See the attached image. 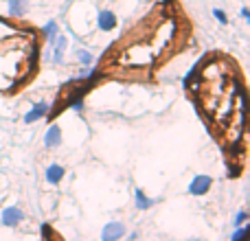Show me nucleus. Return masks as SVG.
<instances>
[{
  "mask_svg": "<svg viewBox=\"0 0 250 241\" xmlns=\"http://www.w3.org/2000/svg\"><path fill=\"white\" fill-rule=\"evenodd\" d=\"M22 220H24V213H22L18 206H7L2 213H0V224L7 226V228H16Z\"/></svg>",
  "mask_w": 250,
  "mask_h": 241,
  "instance_id": "1",
  "label": "nucleus"
},
{
  "mask_svg": "<svg viewBox=\"0 0 250 241\" xmlns=\"http://www.w3.org/2000/svg\"><path fill=\"white\" fill-rule=\"evenodd\" d=\"M125 237V226L121 221H110L101 230V241H119Z\"/></svg>",
  "mask_w": 250,
  "mask_h": 241,
  "instance_id": "2",
  "label": "nucleus"
},
{
  "mask_svg": "<svg viewBox=\"0 0 250 241\" xmlns=\"http://www.w3.org/2000/svg\"><path fill=\"white\" fill-rule=\"evenodd\" d=\"M213 186V178L211 176H195L189 184V193L191 195H207Z\"/></svg>",
  "mask_w": 250,
  "mask_h": 241,
  "instance_id": "3",
  "label": "nucleus"
},
{
  "mask_svg": "<svg viewBox=\"0 0 250 241\" xmlns=\"http://www.w3.org/2000/svg\"><path fill=\"white\" fill-rule=\"evenodd\" d=\"M97 26H99L101 31H105V33H110L112 29H117V16H114L110 9H104V11H99V16H97Z\"/></svg>",
  "mask_w": 250,
  "mask_h": 241,
  "instance_id": "4",
  "label": "nucleus"
},
{
  "mask_svg": "<svg viewBox=\"0 0 250 241\" xmlns=\"http://www.w3.org/2000/svg\"><path fill=\"white\" fill-rule=\"evenodd\" d=\"M60 145H62V129H60V125L53 123L51 127H48V132L44 134V147H46V149H55V147H60Z\"/></svg>",
  "mask_w": 250,
  "mask_h": 241,
  "instance_id": "5",
  "label": "nucleus"
},
{
  "mask_svg": "<svg viewBox=\"0 0 250 241\" xmlns=\"http://www.w3.org/2000/svg\"><path fill=\"white\" fill-rule=\"evenodd\" d=\"M48 108H51V105H48L46 101H40V103H35L33 110L24 114V123L31 125V123H35V120H40L42 117H46V114H48Z\"/></svg>",
  "mask_w": 250,
  "mask_h": 241,
  "instance_id": "6",
  "label": "nucleus"
},
{
  "mask_svg": "<svg viewBox=\"0 0 250 241\" xmlns=\"http://www.w3.org/2000/svg\"><path fill=\"white\" fill-rule=\"evenodd\" d=\"M9 16L11 18H24L29 11V0H9Z\"/></svg>",
  "mask_w": 250,
  "mask_h": 241,
  "instance_id": "7",
  "label": "nucleus"
},
{
  "mask_svg": "<svg viewBox=\"0 0 250 241\" xmlns=\"http://www.w3.org/2000/svg\"><path fill=\"white\" fill-rule=\"evenodd\" d=\"M64 173H66V169L62 167V164H48L44 178L48 180V184H60L62 178H64Z\"/></svg>",
  "mask_w": 250,
  "mask_h": 241,
  "instance_id": "8",
  "label": "nucleus"
},
{
  "mask_svg": "<svg viewBox=\"0 0 250 241\" xmlns=\"http://www.w3.org/2000/svg\"><path fill=\"white\" fill-rule=\"evenodd\" d=\"M134 200H136V208H138V211H147V208L154 204L145 193H143L141 189H136V193H134Z\"/></svg>",
  "mask_w": 250,
  "mask_h": 241,
  "instance_id": "9",
  "label": "nucleus"
},
{
  "mask_svg": "<svg viewBox=\"0 0 250 241\" xmlns=\"http://www.w3.org/2000/svg\"><path fill=\"white\" fill-rule=\"evenodd\" d=\"M248 233H250V226L248 224L235 226V233H233V237H230V241H246Z\"/></svg>",
  "mask_w": 250,
  "mask_h": 241,
  "instance_id": "10",
  "label": "nucleus"
},
{
  "mask_svg": "<svg viewBox=\"0 0 250 241\" xmlns=\"http://www.w3.org/2000/svg\"><path fill=\"white\" fill-rule=\"evenodd\" d=\"M42 35L48 40V42H53V40L57 38V22H48V24L42 29Z\"/></svg>",
  "mask_w": 250,
  "mask_h": 241,
  "instance_id": "11",
  "label": "nucleus"
},
{
  "mask_svg": "<svg viewBox=\"0 0 250 241\" xmlns=\"http://www.w3.org/2000/svg\"><path fill=\"white\" fill-rule=\"evenodd\" d=\"M75 57H77V61H79V64H83V66H90L92 64V53L83 51V48L75 53Z\"/></svg>",
  "mask_w": 250,
  "mask_h": 241,
  "instance_id": "12",
  "label": "nucleus"
},
{
  "mask_svg": "<svg viewBox=\"0 0 250 241\" xmlns=\"http://www.w3.org/2000/svg\"><path fill=\"white\" fill-rule=\"evenodd\" d=\"M246 221H248V213L239 211L237 215H235V220H233V226H242V224H246Z\"/></svg>",
  "mask_w": 250,
  "mask_h": 241,
  "instance_id": "13",
  "label": "nucleus"
},
{
  "mask_svg": "<svg viewBox=\"0 0 250 241\" xmlns=\"http://www.w3.org/2000/svg\"><path fill=\"white\" fill-rule=\"evenodd\" d=\"M213 16L217 18L220 24H226V22H229V16H226V11H222V9H213Z\"/></svg>",
  "mask_w": 250,
  "mask_h": 241,
  "instance_id": "14",
  "label": "nucleus"
},
{
  "mask_svg": "<svg viewBox=\"0 0 250 241\" xmlns=\"http://www.w3.org/2000/svg\"><path fill=\"white\" fill-rule=\"evenodd\" d=\"M242 18H250V11H248V9H246V7H244V9H242Z\"/></svg>",
  "mask_w": 250,
  "mask_h": 241,
  "instance_id": "15",
  "label": "nucleus"
},
{
  "mask_svg": "<svg viewBox=\"0 0 250 241\" xmlns=\"http://www.w3.org/2000/svg\"><path fill=\"white\" fill-rule=\"evenodd\" d=\"M189 241H198V239H189Z\"/></svg>",
  "mask_w": 250,
  "mask_h": 241,
  "instance_id": "16",
  "label": "nucleus"
}]
</instances>
